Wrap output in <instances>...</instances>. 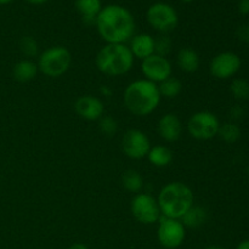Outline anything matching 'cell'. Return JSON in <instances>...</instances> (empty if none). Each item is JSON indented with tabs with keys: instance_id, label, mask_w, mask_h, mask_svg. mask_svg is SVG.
I'll return each mask as SVG.
<instances>
[{
	"instance_id": "obj_28",
	"label": "cell",
	"mask_w": 249,
	"mask_h": 249,
	"mask_svg": "<svg viewBox=\"0 0 249 249\" xmlns=\"http://www.w3.org/2000/svg\"><path fill=\"white\" fill-rule=\"evenodd\" d=\"M237 36L241 41H245V43H249V27L247 26H241L237 29Z\"/></svg>"
},
{
	"instance_id": "obj_37",
	"label": "cell",
	"mask_w": 249,
	"mask_h": 249,
	"mask_svg": "<svg viewBox=\"0 0 249 249\" xmlns=\"http://www.w3.org/2000/svg\"><path fill=\"white\" fill-rule=\"evenodd\" d=\"M181 2H184V4H190V2H192L194 0H180Z\"/></svg>"
},
{
	"instance_id": "obj_23",
	"label": "cell",
	"mask_w": 249,
	"mask_h": 249,
	"mask_svg": "<svg viewBox=\"0 0 249 249\" xmlns=\"http://www.w3.org/2000/svg\"><path fill=\"white\" fill-rule=\"evenodd\" d=\"M218 135L225 142L233 143L240 140L241 129L236 123H225L223 125H220Z\"/></svg>"
},
{
	"instance_id": "obj_22",
	"label": "cell",
	"mask_w": 249,
	"mask_h": 249,
	"mask_svg": "<svg viewBox=\"0 0 249 249\" xmlns=\"http://www.w3.org/2000/svg\"><path fill=\"white\" fill-rule=\"evenodd\" d=\"M122 184L129 192L140 194V191L143 187V179L140 175V173L136 172V170L129 169L122 177Z\"/></svg>"
},
{
	"instance_id": "obj_14",
	"label": "cell",
	"mask_w": 249,
	"mask_h": 249,
	"mask_svg": "<svg viewBox=\"0 0 249 249\" xmlns=\"http://www.w3.org/2000/svg\"><path fill=\"white\" fill-rule=\"evenodd\" d=\"M157 130L160 138L168 142L179 140L182 134V123L179 117L173 113H167L158 121Z\"/></svg>"
},
{
	"instance_id": "obj_21",
	"label": "cell",
	"mask_w": 249,
	"mask_h": 249,
	"mask_svg": "<svg viewBox=\"0 0 249 249\" xmlns=\"http://www.w3.org/2000/svg\"><path fill=\"white\" fill-rule=\"evenodd\" d=\"M158 90H160V97L165 99H175L182 91V83L174 77H170L165 79L164 82L158 84Z\"/></svg>"
},
{
	"instance_id": "obj_26",
	"label": "cell",
	"mask_w": 249,
	"mask_h": 249,
	"mask_svg": "<svg viewBox=\"0 0 249 249\" xmlns=\"http://www.w3.org/2000/svg\"><path fill=\"white\" fill-rule=\"evenodd\" d=\"M99 128L102 134L107 136H112L118 130V123L116 119L111 116H102L99 119Z\"/></svg>"
},
{
	"instance_id": "obj_13",
	"label": "cell",
	"mask_w": 249,
	"mask_h": 249,
	"mask_svg": "<svg viewBox=\"0 0 249 249\" xmlns=\"http://www.w3.org/2000/svg\"><path fill=\"white\" fill-rule=\"evenodd\" d=\"M74 109L80 118L85 121H99L105 112L104 102L92 95H84L75 101Z\"/></svg>"
},
{
	"instance_id": "obj_36",
	"label": "cell",
	"mask_w": 249,
	"mask_h": 249,
	"mask_svg": "<svg viewBox=\"0 0 249 249\" xmlns=\"http://www.w3.org/2000/svg\"><path fill=\"white\" fill-rule=\"evenodd\" d=\"M12 1H14V0H0V5H7Z\"/></svg>"
},
{
	"instance_id": "obj_6",
	"label": "cell",
	"mask_w": 249,
	"mask_h": 249,
	"mask_svg": "<svg viewBox=\"0 0 249 249\" xmlns=\"http://www.w3.org/2000/svg\"><path fill=\"white\" fill-rule=\"evenodd\" d=\"M146 18L148 24L160 34H167L174 31L179 23L177 10L170 4L162 1L155 2L148 7Z\"/></svg>"
},
{
	"instance_id": "obj_30",
	"label": "cell",
	"mask_w": 249,
	"mask_h": 249,
	"mask_svg": "<svg viewBox=\"0 0 249 249\" xmlns=\"http://www.w3.org/2000/svg\"><path fill=\"white\" fill-rule=\"evenodd\" d=\"M237 7L240 14L249 15V0H240Z\"/></svg>"
},
{
	"instance_id": "obj_3",
	"label": "cell",
	"mask_w": 249,
	"mask_h": 249,
	"mask_svg": "<svg viewBox=\"0 0 249 249\" xmlns=\"http://www.w3.org/2000/svg\"><path fill=\"white\" fill-rule=\"evenodd\" d=\"M194 199L192 190L180 181H173L163 186L157 197L162 215L179 220L194 206Z\"/></svg>"
},
{
	"instance_id": "obj_38",
	"label": "cell",
	"mask_w": 249,
	"mask_h": 249,
	"mask_svg": "<svg viewBox=\"0 0 249 249\" xmlns=\"http://www.w3.org/2000/svg\"><path fill=\"white\" fill-rule=\"evenodd\" d=\"M248 27H249V22H248Z\"/></svg>"
},
{
	"instance_id": "obj_27",
	"label": "cell",
	"mask_w": 249,
	"mask_h": 249,
	"mask_svg": "<svg viewBox=\"0 0 249 249\" xmlns=\"http://www.w3.org/2000/svg\"><path fill=\"white\" fill-rule=\"evenodd\" d=\"M172 50V40L167 34H160L155 38V53L167 57L168 53Z\"/></svg>"
},
{
	"instance_id": "obj_25",
	"label": "cell",
	"mask_w": 249,
	"mask_h": 249,
	"mask_svg": "<svg viewBox=\"0 0 249 249\" xmlns=\"http://www.w3.org/2000/svg\"><path fill=\"white\" fill-rule=\"evenodd\" d=\"M19 49L21 53L26 56L27 58H33L38 55L39 53V45L36 40L32 36H23L19 41Z\"/></svg>"
},
{
	"instance_id": "obj_18",
	"label": "cell",
	"mask_w": 249,
	"mask_h": 249,
	"mask_svg": "<svg viewBox=\"0 0 249 249\" xmlns=\"http://www.w3.org/2000/svg\"><path fill=\"white\" fill-rule=\"evenodd\" d=\"M177 63L180 70L186 73H195L199 68L201 58L198 53L192 48H184L178 53Z\"/></svg>"
},
{
	"instance_id": "obj_4",
	"label": "cell",
	"mask_w": 249,
	"mask_h": 249,
	"mask_svg": "<svg viewBox=\"0 0 249 249\" xmlns=\"http://www.w3.org/2000/svg\"><path fill=\"white\" fill-rule=\"evenodd\" d=\"M97 70L108 77L126 74L134 66V56L126 44H106L95 57Z\"/></svg>"
},
{
	"instance_id": "obj_24",
	"label": "cell",
	"mask_w": 249,
	"mask_h": 249,
	"mask_svg": "<svg viewBox=\"0 0 249 249\" xmlns=\"http://www.w3.org/2000/svg\"><path fill=\"white\" fill-rule=\"evenodd\" d=\"M231 94L237 100L249 99V82L242 78H236L230 85Z\"/></svg>"
},
{
	"instance_id": "obj_35",
	"label": "cell",
	"mask_w": 249,
	"mask_h": 249,
	"mask_svg": "<svg viewBox=\"0 0 249 249\" xmlns=\"http://www.w3.org/2000/svg\"><path fill=\"white\" fill-rule=\"evenodd\" d=\"M204 249H228L225 247H221V246H209V247L204 248Z\"/></svg>"
},
{
	"instance_id": "obj_8",
	"label": "cell",
	"mask_w": 249,
	"mask_h": 249,
	"mask_svg": "<svg viewBox=\"0 0 249 249\" xmlns=\"http://www.w3.org/2000/svg\"><path fill=\"white\" fill-rule=\"evenodd\" d=\"M158 242L165 249H177L186 238V228L179 219L160 216L157 229Z\"/></svg>"
},
{
	"instance_id": "obj_19",
	"label": "cell",
	"mask_w": 249,
	"mask_h": 249,
	"mask_svg": "<svg viewBox=\"0 0 249 249\" xmlns=\"http://www.w3.org/2000/svg\"><path fill=\"white\" fill-rule=\"evenodd\" d=\"M207 219H208V213L206 208L201 206H192L180 220L184 224L185 228L198 229L206 224Z\"/></svg>"
},
{
	"instance_id": "obj_33",
	"label": "cell",
	"mask_w": 249,
	"mask_h": 249,
	"mask_svg": "<svg viewBox=\"0 0 249 249\" xmlns=\"http://www.w3.org/2000/svg\"><path fill=\"white\" fill-rule=\"evenodd\" d=\"M236 249H249V240H245L238 243Z\"/></svg>"
},
{
	"instance_id": "obj_7",
	"label": "cell",
	"mask_w": 249,
	"mask_h": 249,
	"mask_svg": "<svg viewBox=\"0 0 249 249\" xmlns=\"http://www.w3.org/2000/svg\"><path fill=\"white\" fill-rule=\"evenodd\" d=\"M220 121L209 111H199L192 114L187 122V131L196 140H211L215 138L220 128Z\"/></svg>"
},
{
	"instance_id": "obj_31",
	"label": "cell",
	"mask_w": 249,
	"mask_h": 249,
	"mask_svg": "<svg viewBox=\"0 0 249 249\" xmlns=\"http://www.w3.org/2000/svg\"><path fill=\"white\" fill-rule=\"evenodd\" d=\"M100 94H101L102 96L111 97L112 96V89L109 87H107V85H101V87H100Z\"/></svg>"
},
{
	"instance_id": "obj_32",
	"label": "cell",
	"mask_w": 249,
	"mask_h": 249,
	"mask_svg": "<svg viewBox=\"0 0 249 249\" xmlns=\"http://www.w3.org/2000/svg\"><path fill=\"white\" fill-rule=\"evenodd\" d=\"M67 249H89V248H88V246H85L84 243L77 242V243H73V245H71Z\"/></svg>"
},
{
	"instance_id": "obj_12",
	"label": "cell",
	"mask_w": 249,
	"mask_h": 249,
	"mask_svg": "<svg viewBox=\"0 0 249 249\" xmlns=\"http://www.w3.org/2000/svg\"><path fill=\"white\" fill-rule=\"evenodd\" d=\"M241 58L237 53L225 51L218 53L209 65V72L216 79H230L238 73L241 68Z\"/></svg>"
},
{
	"instance_id": "obj_5",
	"label": "cell",
	"mask_w": 249,
	"mask_h": 249,
	"mask_svg": "<svg viewBox=\"0 0 249 249\" xmlns=\"http://www.w3.org/2000/svg\"><path fill=\"white\" fill-rule=\"evenodd\" d=\"M72 57L67 48L61 45L51 46L40 53L38 68L44 75L49 78L62 77L71 67Z\"/></svg>"
},
{
	"instance_id": "obj_10",
	"label": "cell",
	"mask_w": 249,
	"mask_h": 249,
	"mask_svg": "<svg viewBox=\"0 0 249 249\" xmlns=\"http://www.w3.org/2000/svg\"><path fill=\"white\" fill-rule=\"evenodd\" d=\"M122 151L131 160H142L147 157L151 150L148 136L139 129H130L122 138Z\"/></svg>"
},
{
	"instance_id": "obj_15",
	"label": "cell",
	"mask_w": 249,
	"mask_h": 249,
	"mask_svg": "<svg viewBox=\"0 0 249 249\" xmlns=\"http://www.w3.org/2000/svg\"><path fill=\"white\" fill-rule=\"evenodd\" d=\"M129 49L134 58H139L141 61L145 60L155 53V38L147 33L135 34L130 39Z\"/></svg>"
},
{
	"instance_id": "obj_17",
	"label": "cell",
	"mask_w": 249,
	"mask_h": 249,
	"mask_svg": "<svg viewBox=\"0 0 249 249\" xmlns=\"http://www.w3.org/2000/svg\"><path fill=\"white\" fill-rule=\"evenodd\" d=\"M39 72L38 65L32 60H21L12 68V77L19 83H28L36 77Z\"/></svg>"
},
{
	"instance_id": "obj_11",
	"label": "cell",
	"mask_w": 249,
	"mask_h": 249,
	"mask_svg": "<svg viewBox=\"0 0 249 249\" xmlns=\"http://www.w3.org/2000/svg\"><path fill=\"white\" fill-rule=\"evenodd\" d=\"M141 72L145 79L160 84L172 77L173 67L170 61L164 56L153 53L141 62Z\"/></svg>"
},
{
	"instance_id": "obj_1",
	"label": "cell",
	"mask_w": 249,
	"mask_h": 249,
	"mask_svg": "<svg viewBox=\"0 0 249 249\" xmlns=\"http://www.w3.org/2000/svg\"><path fill=\"white\" fill-rule=\"evenodd\" d=\"M95 26L100 36L107 44H125L135 36V18L122 5L111 4L102 7Z\"/></svg>"
},
{
	"instance_id": "obj_29",
	"label": "cell",
	"mask_w": 249,
	"mask_h": 249,
	"mask_svg": "<svg viewBox=\"0 0 249 249\" xmlns=\"http://www.w3.org/2000/svg\"><path fill=\"white\" fill-rule=\"evenodd\" d=\"M230 114H231V118L237 121V119H241L243 116H245V109H243V107L240 106V105H236V106H233L232 108H231Z\"/></svg>"
},
{
	"instance_id": "obj_16",
	"label": "cell",
	"mask_w": 249,
	"mask_h": 249,
	"mask_svg": "<svg viewBox=\"0 0 249 249\" xmlns=\"http://www.w3.org/2000/svg\"><path fill=\"white\" fill-rule=\"evenodd\" d=\"M75 9L82 16L83 22L88 26L95 24L97 15L102 9L101 0H75Z\"/></svg>"
},
{
	"instance_id": "obj_2",
	"label": "cell",
	"mask_w": 249,
	"mask_h": 249,
	"mask_svg": "<svg viewBox=\"0 0 249 249\" xmlns=\"http://www.w3.org/2000/svg\"><path fill=\"white\" fill-rule=\"evenodd\" d=\"M123 101L126 109L134 116H150L160 102L158 84L147 79L134 80L124 90Z\"/></svg>"
},
{
	"instance_id": "obj_20",
	"label": "cell",
	"mask_w": 249,
	"mask_h": 249,
	"mask_svg": "<svg viewBox=\"0 0 249 249\" xmlns=\"http://www.w3.org/2000/svg\"><path fill=\"white\" fill-rule=\"evenodd\" d=\"M148 160L152 165L157 168H164L172 163L173 160V152L170 148H168L167 146H153L151 147V150L148 151L147 155Z\"/></svg>"
},
{
	"instance_id": "obj_34",
	"label": "cell",
	"mask_w": 249,
	"mask_h": 249,
	"mask_svg": "<svg viewBox=\"0 0 249 249\" xmlns=\"http://www.w3.org/2000/svg\"><path fill=\"white\" fill-rule=\"evenodd\" d=\"M26 1L32 5H41V4H45V2L49 1V0H26Z\"/></svg>"
},
{
	"instance_id": "obj_9",
	"label": "cell",
	"mask_w": 249,
	"mask_h": 249,
	"mask_svg": "<svg viewBox=\"0 0 249 249\" xmlns=\"http://www.w3.org/2000/svg\"><path fill=\"white\" fill-rule=\"evenodd\" d=\"M130 211L134 218L145 225L158 223L162 216L157 198L146 192H140L134 197L130 204Z\"/></svg>"
}]
</instances>
